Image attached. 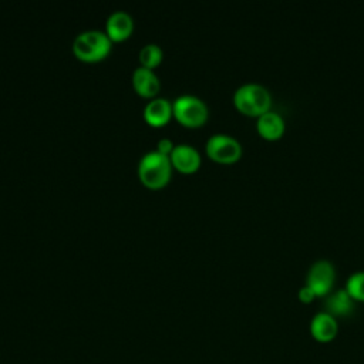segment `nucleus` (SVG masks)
<instances>
[{
    "label": "nucleus",
    "mask_w": 364,
    "mask_h": 364,
    "mask_svg": "<svg viewBox=\"0 0 364 364\" xmlns=\"http://www.w3.org/2000/svg\"><path fill=\"white\" fill-rule=\"evenodd\" d=\"M233 104L240 112L259 117L270 109L272 95L264 85L257 82H246L235 91Z\"/></svg>",
    "instance_id": "2"
},
{
    "label": "nucleus",
    "mask_w": 364,
    "mask_h": 364,
    "mask_svg": "<svg viewBox=\"0 0 364 364\" xmlns=\"http://www.w3.org/2000/svg\"><path fill=\"white\" fill-rule=\"evenodd\" d=\"M310 333L318 343H328L336 338L338 333V324L334 316L327 311H320L314 314L310 321Z\"/></svg>",
    "instance_id": "8"
},
{
    "label": "nucleus",
    "mask_w": 364,
    "mask_h": 364,
    "mask_svg": "<svg viewBox=\"0 0 364 364\" xmlns=\"http://www.w3.org/2000/svg\"><path fill=\"white\" fill-rule=\"evenodd\" d=\"M336 270L331 262L320 259L311 263L307 272V286L316 293V296H326L334 283Z\"/></svg>",
    "instance_id": "6"
},
{
    "label": "nucleus",
    "mask_w": 364,
    "mask_h": 364,
    "mask_svg": "<svg viewBox=\"0 0 364 364\" xmlns=\"http://www.w3.org/2000/svg\"><path fill=\"white\" fill-rule=\"evenodd\" d=\"M206 154L215 162L233 164L242 155V145L228 134H215L206 141Z\"/></svg>",
    "instance_id": "5"
},
{
    "label": "nucleus",
    "mask_w": 364,
    "mask_h": 364,
    "mask_svg": "<svg viewBox=\"0 0 364 364\" xmlns=\"http://www.w3.org/2000/svg\"><path fill=\"white\" fill-rule=\"evenodd\" d=\"M256 127L259 134L264 139L274 141V139H279L284 132V119L280 114L269 109L267 112L257 117Z\"/></svg>",
    "instance_id": "10"
},
{
    "label": "nucleus",
    "mask_w": 364,
    "mask_h": 364,
    "mask_svg": "<svg viewBox=\"0 0 364 364\" xmlns=\"http://www.w3.org/2000/svg\"><path fill=\"white\" fill-rule=\"evenodd\" d=\"M162 60V50L156 44H146L139 51V61L142 67L152 70Z\"/></svg>",
    "instance_id": "14"
},
{
    "label": "nucleus",
    "mask_w": 364,
    "mask_h": 364,
    "mask_svg": "<svg viewBox=\"0 0 364 364\" xmlns=\"http://www.w3.org/2000/svg\"><path fill=\"white\" fill-rule=\"evenodd\" d=\"M172 164L168 155L158 151L146 152L138 162V176L141 182L152 189L165 186L171 179Z\"/></svg>",
    "instance_id": "1"
},
{
    "label": "nucleus",
    "mask_w": 364,
    "mask_h": 364,
    "mask_svg": "<svg viewBox=\"0 0 364 364\" xmlns=\"http://www.w3.org/2000/svg\"><path fill=\"white\" fill-rule=\"evenodd\" d=\"M354 299L346 289L331 293L326 300V311L331 316H347L354 310Z\"/></svg>",
    "instance_id": "13"
},
{
    "label": "nucleus",
    "mask_w": 364,
    "mask_h": 364,
    "mask_svg": "<svg viewBox=\"0 0 364 364\" xmlns=\"http://www.w3.org/2000/svg\"><path fill=\"white\" fill-rule=\"evenodd\" d=\"M73 51L74 55L81 61H100L111 51V40L107 33L98 30L82 31L75 37L73 43Z\"/></svg>",
    "instance_id": "3"
},
{
    "label": "nucleus",
    "mask_w": 364,
    "mask_h": 364,
    "mask_svg": "<svg viewBox=\"0 0 364 364\" xmlns=\"http://www.w3.org/2000/svg\"><path fill=\"white\" fill-rule=\"evenodd\" d=\"M172 115L185 127H200L208 119L206 104L191 94L179 95L172 104Z\"/></svg>",
    "instance_id": "4"
},
{
    "label": "nucleus",
    "mask_w": 364,
    "mask_h": 364,
    "mask_svg": "<svg viewBox=\"0 0 364 364\" xmlns=\"http://www.w3.org/2000/svg\"><path fill=\"white\" fill-rule=\"evenodd\" d=\"M132 84L135 91L142 97H154L159 91V80L156 74L145 67L135 68L132 74Z\"/></svg>",
    "instance_id": "12"
},
{
    "label": "nucleus",
    "mask_w": 364,
    "mask_h": 364,
    "mask_svg": "<svg viewBox=\"0 0 364 364\" xmlns=\"http://www.w3.org/2000/svg\"><path fill=\"white\" fill-rule=\"evenodd\" d=\"M107 36L111 41L128 38L134 30V20L127 11H114L107 18Z\"/></svg>",
    "instance_id": "9"
},
{
    "label": "nucleus",
    "mask_w": 364,
    "mask_h": 364,
    "mask_svg": "<svg viewBox=\"0 0 364 364\" xmlns=\"http://www.w3.org/2000/svg\"><path fill=\"white\" fill-rule=\"evenodd\" d=\"M172 115V104L166 98H154L144 108V118L152 127L165 125Z\"/></svg>",
    "instance_id": "11"
},
{
    "label": "nucleus",
    "mask_w": 364,
    "mask_h": 364,
    "mask_svg": "<svg viewBox=\"0 0 364 364\" xmlns=\"http://www.w3.org/2000/svg\"><path fill=\"white\" fill-rule=\"evenodd\" d=\"M169 159L172 166L182 173H193L200 165L199 152L193 146L186 144H179L173 146Z\"/></svg>",
    "instance_id": "7"
},
{
    "label": "nucleus",
    "mask_w": 364,
    "mask_h": 364,
    "mask_svg": "<svg viewBox=\"0 0 364 364\" xmlns=\"http://www.w3.org/2000/svg\"><path fill=\"white\" fill-rule=\"evenodd\" d=\"M346 290L355 301H364V272H355L348 276Z\"/></svg>",
    "instance_id": "15"
},
{
    "label": "nucleus",
    "mask_w": 364,
    "mask_h": 364,
    "mask_svg": "<svg viewBox=\"0 0 364 364\" xmlns=\"http://www.w3.org/2000/svg\"><path fill=\"white\" fill-rule=\"evenodd\" d=\"M173 144H172V141L171 139H168V138H162V139H159V142H158V145H156V151L158 152H161V154H164V155H171V152H172V149H173Z\"/></svg>",
    "instance_id": "16"
},
{
    "label": "nucleus",
    "mask_w": 364,
    "mask_h": 364,
    "mask_svg": "<svg viewBox=\"0 0 364 364\" xmlns=\"http://www.w3.org/2000/svg\"><path fill=\"white\" fill-rule=\"evenodd\" d=\"M299 299H300V301H303V303H310L314 297H316V293L307 286V284H304L300 290H299Z\"/></svg>",
    "instance_id": "17"
}]
</instances>
